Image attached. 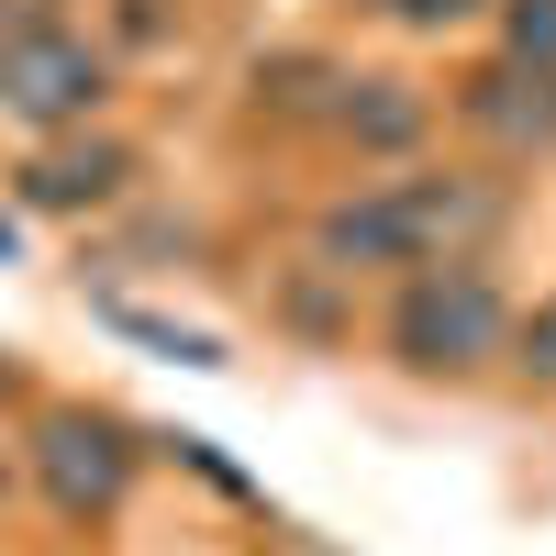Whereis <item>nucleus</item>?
I'll return each mask as SVG.
<instances>
[{
	"mask_svg": "<svg viewBox=\"0 0 556 556\" xmlns=\"http://www.w3.org/2000/svg\"><path fill=\"white\" fill-rule=\"evenodd\" d=\"M468 123L501 134V146H556V67H523V56H501L468 78Z\"/></svg>",
	"mask_w": 556,
	"mask_h": 556,
	"instance_id": "5",
	"label": "nucleus"
},
{
	"mask_svg": "<svg viewBox=\"0 0 556 556\" xmlns=\"http://www.w3.org/2000/svg\"><path fill=\"white\" fill-rule=\"evenodd\" d=\"M112 101V56L89 34H67V23H45V12H23L12 34H0V112L12 123H89Z\"/></svg>",
	"mask_w": 556,
	"mask_h": 556,
	"instance_id": "3",
	"label": "nucleus"
},
{
	"mask_svg": "<svg viewBox=\"0 0 556 556\" xmlns=\"http://www.w3.org/2000/svg\"><path fill=\"white\" fill-rule=\"evenodd\" d=\"M0 390H12V367H0Z\"/></svg>",
	"mask_w": 556,
	"mask_h": 556,
	"instance_id": "12",
	"label": "nucleus"
},
{
	"mask_svg": "<svg viewBox=\"0 0 556 556\" xmlns=\"http://www.w3.org/2000/svg\"><path fill=\"white\" fill-rule=\"evenodd\" d=\"M501 56L556 67V0H501Z\"/></svg>",
	"mask_w": 556,
	"mask_h": 556,
	"instance_id": "8",
	"label": "nucleus"
},
{
	"mask_svg": "<svg viewBox=\"0 0 556 556\" xmlns=\"http://www.w3.org/2000/svg\"><path fill=\"white\" fill-rule=\"evenodd\" d=\"M345 123L367 134V146H412V134H424V112H412L390 78H367V101H345Z\"/></svg>",
	"mask_w": 556,
	"mask_h": 556,
	"instance_id": "7",
	"label": "nucleus"
},
{
	"mask_svg": "<svg viewBox=\"0 0 556 556\" xmlns=\"http://www.w3.org/2000/svg\"><path fill=\"white\" fill-rule=\"evenodd\" d=\"M0 256H12V223H0Z\"/></svg>",
	"mask_w": 556,
	"mask_h": 556,
	"instance_id": "11",
	"label": "nucleus"
},
{
	"mask_svg": "<svg viewBox=\"0 0 556 556\" xmlns=\"http://www.w3.org/2000/svg\"><path fill=\"white\" fill-rule=\"evenodd\" d=\"M123 190V146H45L23 167V201L34 212H89V201H112Z\"/></svg>",
	"mask_w": 556,
	"mask_h": 556,
	"instance_id": "6",
	"label": "nucleus"
},
{
	"mask_svg": "<svg viewBox=\"0 0 556 556\" xmlns=\"http://www.w3.org/2000/svg\"><path fill=\"white\" fill-rule=\"evenodd\" d=\"M490 223V201L468 178H390V190H356L323 212V256L334 267H434Z\"/></svg>",
	"mask_w": 556,
	"mask_h": 556,
	"instance_id": "1",
	"label": "nucleus"
},
{
	"mask_svg": "<svg viewBox=\"0 0 556 556\" xmlns=\"http://www.w3.org/2000/svg\"><path fill=\"white\" fill-rule=\"evenodd\" d=\"M390 12H401V23H424V34H434V23H468V12H479V0H390Z\"/></svg>",
	"mask_w": 556,
	"mask_h": 556,
	"instance_id": "10",
	"label": "nucleus"
},
{
	"mask_svg": "<svg viewBox=\"0 0 556 556\" xmlns=\"http://www.w3.org/2000/svg\"><path fill=\"white\" fill-rule=\"evenodd\" d=\"M523 367H534V379H545V390H556V301H545V312H534V323H523Z\"/></svg>",
	"mask_w": 556,
	"mask_h": 556,
	"instance_id": "9",
	"label": "nucleus"
},
{
	"mask_svg": "<svg viewBox=\"0 0 556 556\" xmlns=\"http://www.w3.org/2000/svg\"><path fill=\"white\" fill-rule=\"evenodd\" d=\"M34 468L56 490V513H112L123 479H134V445H123V424H101V412H45Z\"/></svg>",
	"mask_w": 556,
	"mask_h": 556,
	"instance_id": "4",
	"label": "nucleus"
},
{
	"mask_svg": "<svg viewBox=\"0 0 556 556\" xmlns=\"http://www.w3.org/2000/svg\"><path fill=\"white\" fill-rule=\"evenodd\" d=\"M501 290L468 267V256H434V267H412V290H401V312H390V345H401V367H424V379H445V367H479L490 345H501Z\"/></svg>",
	"mask_w": 556,
	"mask_h": 556,
	"instance_id": "2",
	"label": "nucleus"
}]
</instances>
